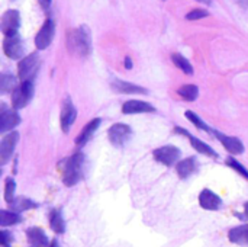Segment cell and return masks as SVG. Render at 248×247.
<instances>
[{
	"label": "cell",
	"instance_id": "cell-1",
	"mask_svg": "<svg viewBox=\"0 0 248 247\" xmlns=\"http://www.w3.org/2000/svg\"><path fill=\"white\" fill-rule=\"evenodd\" d=\"M67 48L78 57H89L92 52V36L87 25H81L67 32Z\"/></svg>",
	"mask_w": 248,
	"mask_h": 247
},
{
	"label": "cell",
	"instance_id": "cell-2",
	"mask_svg": "<svg viewBox=\"0 0 248 247\" xmlns=\"http://www.w3.org/2000/svg\"><path fill=\"white\" fill-rule=\"evenodd\" d=\"M83 163H84V156L81 153H74L62 163L61 170H62V182L65 186H74L81 181Z\"/></svg>",
	"mask_w": 248,
	"mask_h": 247
},
{
	"label": "cell",
	"instance_id": "cell-3",
	"mask_svg": "<svg viewBox=\"0 0 248 247\" xmlns=\"http://www.w3.org/2000/svg\"><path fill=\"white\" fill-rule=\"evenodd\" d=\"M41 66L39 55L36 52L29 54L23 57L17 64V76L22 82H33V77L36 76Z\"/></svg>",
	"mask_w": 248,
	"mask_h": 247
},
{
	"label": "cell",
	"instance_id": "cell-4",
	"mask_svg": "<svg viewBox=\"0 0 248 247\" xmlns=\"http://www.w3.org/2000/svg\"><path fill=\"white\" fill-rule=\"evenodd\" d=\"M33 95V82H22L17 84V87L12 93V106L13 109H22L25 108Z\"/></svg>",
	"mask_w": 248,
	"mask_h": 247
},
{
	"label": "cell",
	"instance_id": "cell-5",
	"mask_svg": "<svg viewBox=\"0 0 248 247\" xmlns=\"http://www.w3.org/2000/svg\"><path fill=\"white\" fill-rule=\"evenodd\" d=\"M20 26V15L17 10H6L0 20V29L4 33V36H13L17 35V29Z\"/></svg>",
	"mask_w": 248,
	"mask_h": 247
},
{
	"label": "cell",
	"instance_id": "cell-6",
	"mask_svg": "<svg viewBox=\"0 0 248 247\" xmlns=\"http://www.w3.org/2000/svg\"><path fill=\"white\" fill-rule=\"evenodd\" d=\"M132 135V130L126 124H115L109 128L108 137L112 146L115 147H122L125 146Z\"/></svg>",
	"mask_w": 248,
	"mask_h": 247
},
{
	"label": "cell",
	"instance_id": "cell-7",
	"mask_svg": "<svg viewBox=\"0 0 248 247\" xmlns=\"http://www.w3.org/2000/svg\"><path fill=\"white\" fill-rule=\"evenodd\" d=\"M180 150L174 146H163L157 150H154L153 156H154V160L170 167L173 165H176L180 159Z\"/></svg>",
	"mask_w": 248,
	"mask_h": 247
},
{
	"label": "cell",
	"instance_id": "cell-8",
	"mask_svg": "<svg viewBox=\"0 0 248 247\" xmlns=\"http://www.w3.org/2000/svg\"><path fill=\"white\" fill-rule=\"evenodd\" d=\"M17 141H19L17 131H12L1 138V143H0V165L1 166L6 165L12 159L13 151L17 146Z\"/></svg>",
	"mask_w": 248,
	"mask_h": 247
},
{
	"label": "cell",
	"instance_id": "cell-9",
	"mask_svg": "<svg viewBox=\"0 0 248 247\" xmlns=\"http://www.w3.org/2000/svg\"><path fill=\"white\" fill-rule=\"evenodd\" d=\"M55 35V23L52 19H46L39 32L35 36V45L38 49H45L51 45Z\"/></svg>",
	"mask_w": 248,
	"mask_h": 247
},
{
	"label": "cell",
	"instance_id": "cell-10",
	"mask_svg": "<svg viewBox=\"0 0 248 247\" xmlns=\"http://www.w3.org/2000/svg\"><path fill=\"white\" fill-rule=\"evenodd\" d=\"M23 44L19 35L4 36L3 39V51L12 60H22L23 57Z\"/></svg>",
	"mask_w": 248,
	"mask_h": 247
},
{
	"label": "cell",
	"instance_id": "cell-11",
	"mask_svg": "<svg viewBox=\"0 0 248 247\" xmlns=\"http://www.w3.org/2000/svg\"><path fill=\"white\" fill-rule=\"evenodd\" d=\"M76 118H77V111H76L71 99L70 98H65L64 102H62V106H61V115H60L61 130L64 132H68V130L74 124Z\"/></svg>",
	"mask_w": 248,
	"mask_h": 247
},
{
	"label": "cell",
	"instance_id": "cell-12",
	"mask_svg": "<svg viewBox=\"0 0 248 247\" xmlns=\"http://www.w3.org/2000/svg\"><path fill=\"white\" fill-rule=\"evenodd\" d=\"M20 122V116L16 112V109H6V105H1V114H0V132H12L15 127H17Z\"/></svg>",
	"mask_w": 248,
	"mask_h": 247
},
{
	"label": "cell",
	"instance_id": "cell-13",
	"mask_svg": "<svg viewBox=\"0 0 248 247\" xmlns=\"http://www.w3.org/2000/svg\"><path fill=\"white\" fill-rule=\"evenodd\" d=\"M174 132H177V134H182V135H185V137H187L189 140H190V144H192V147L198 151V153H201V154H205V156H209V157H218V153L211 147V146H208L206 143H203V141H201V140H198L196 137H193L192 134H189L187 131H185L183 128H180V127H176L174 128Z\"/></svg>",
	"mask_w": 248,
	"mask_h": 247
},
{
	"label": "cell",
	"instance_id": "cell-14",
	"mask_svg": "<svg viewBox=\"0 0 248 247\" xmlns=\"http://www.w3.org/2000/svg\"><path fill=\"white\" fill-rule=\"evenodd\" d=\"M214 135L222 143V146L225 147V150H227L228 153H231L232 156H234V154H241V153H244V144L241 143L240 138L225 135V134H222V132H219V131H217V130L214 131Z\"/></svg>",
	"mask_w": 248,
	"mask_h": 247
},
{
	"label": "cell",
	"instance_id": "cell-15",
	"mask_svg": "<svg viewBox=\"0 0 248 247\" xmlns=\"http://www.w3.org/2000/svg\"><path fill=\"white\" fill-rule=\"evenodd\" d=\"M122 112L125 115H134V114H148V112H155V108L144 100H128L122 105Z\"/></svg>",
	"mask_w": 248,
	"mask_h": 247
},
{
	"label": "cell",
	"instance_id": "cell-16",
	"mask_svg": "<svg viewBox=\"0 0 248 247\" xmlns=\"http://www.w3.org/2000/svg\"><path fill=\"white\" fill-rule=\"evenodd\" d=\"M199 204H201V207H202L203 210L217 211V210L221 208L222 201H221V198H219L215 192H212V191H209V189H203V191L201 192V195H199Z\"/></svg>",
	"mask_w": 248,
	"mask_h": 247
},
{
	"label": "cell",
	"instance_id": "cell-17",
	"mask_svg": "<svg viewBox=\"0 0 248 247\" xmlns=\"http://www.w3.org/2000/svg\"><path fill=\"white\" fill-rule=\"evenodd\" d=\"M100 122H102V119H100V118H94V119H92L90 122H87V124H86V127L81 130V132L77 135V138H76V144H77L78 147L86 146V144L90 141V138L94 135V132L97 131V128L100 127Z\"/></svg>",
	"mask_w": 248,
	"mask_h": 247
},
{
	"label": "cell",
	"instance_id": "cell-18",
	"mask_svg": "<svg viewBox=\"0 0 248 247\" xmlns=\"http://www.w3.org/2000/svg\"><path fill=\"white\" fill-rule=\"evenodd\" d=\"M112 89L119 92V93H125V95H132V93H142V95H147L148 90L138 86V84H134V83H129V82H124V80H112L110 83Z\"/></svg>",
	"mask_w": 248,
	"mask_h": 247
},
{
	"label": "cell",
	"instance_id": "cell-19",
	"mask_svg": "<svg viewBox=\"0 0 248 247\" xmlns=\"http://www.w3.org/2000/svg\"><path fill=\"white\" fill-rule=\"evenodd\" d=\"M198 169V160L196 157H187L182 162H179L176 165V172L182 179L189 178L190 175H193Z\"/></svg>",
	"mask_w": 248,
	"mask_h": 247
},
{
	"label": "cell",
	"instance_id": "cell-20",
	"mask_svg": "<svg viewBox=\"0 0 248 247\" xmlns=\"http://www.w3.org/2000/svg\"><path fill=\"white\" fill-rule=\"evenodd\" d=\"M228 239L231 243L238 246H248V224H243L238 227H234L228 233Z\"/></svg>",
	"mask_w": 248,
	"mask_h": 247
},
{
	"label": "cell",
	"instance_id": "cell-21",
	"mask_svg": "<svg viewBox=\"0 0 248 247\" xmlns=\"http://www.w3.org/2000/svg\"><path fill=\"white\" fill-rule=\"evenodd\" d=\"M49 226H51L52 231L57 233V234H62L65 231V223H64V218H62V215H61V213L58 210L51 211V214H49Z\"/></svg>",
	"mask_w": 248,
	"mask_h": 247
},
{
	"label": "cell",
	"instance_id": "cell-22",
	"mask_svg": "<svg viewBox=\"0 0 248 247\" xmlns=\"http://www.w3.org/2000/svg\"><path fill=\"white\" fill-rule=\"evenodd\" d=\"M171 61H173L174 66H177L183 73H186V74H189V76L193 74V67H192L190 61H189L186 57H183L182 54H179V52L171 54Z\"/></svg>",
	"mask_w": 248,
	"mask_h": 247
},
{
	"label": "cell",
	"instance_id": "cell-23",
	"mask_svg": "<svg viewBox=\"0 0 248 247\" xmlns=\"http://www.w3.org/2000/svg\"><path fill=\"white\" fill-rule=\"evenodd\" d=\"M177 93H179V96H180L182 99H185V100H187V102H193V100H196L198 96H199V89H198V86H195V84H185V86H182V87L177 90Z\"/></svg>",
	"mask_w": 248,
	"mask_h": 247
},
{
	"label": "cell",
	"instance_id": "cell-24",
	"mask_svg": "<svg viewBox=\"0 0 248 247\" xmlns=\"http://www.w3.org/2000/svg\"><path fill=\"white\" fill-rule=\"evenodd\" d=\"M185 116L198 128V130H202V131H205V132H208V134H214V131L215 130H212L209 125H206L203 121H202V118L199 116V115H196L193 111H186V114H185Z\"/></svg>",
	"mask_w": 248,
	"mask_h": 247
},
{
	"label": "cell",
	"instance_id": "cell-25",
	"mask_svg": "<svg viewBox=\"0 0 248 247\" xmlns=\"http://www.w3.org/2000/svg\"><path fill=\"white\" fill-rule=\"evenodd\" d=\"M22 221V217L19 213L15 211H9V210H3L1 211V221L0 224L3 227H9V226H16Z\"/></svg>",
	"mask_w": 248,
	"mask_h": 247
},
{
	"label": "cell",
	"instance_id": "cell-26",
	"mask_svg": "<svg viewBox=\"0 0 248 247\" xmlns=\"http://www.w3.org/2000/svg\"><path fill=\"white\" fill-rule=\"evenodd\" d=\"M17 87L16 84V77L12 74H1L0 77V90L1 93H13V90Z\"/></svg>",
	"mask_w": 248,
	"mask_h": 247
},
{
	"label": "cell",
	"instance_id": "cell-27",
	"mask_svg": "<svg viewBox=\"0 0 248 247\" xmlns=\"http://www.w3.org/2000/svg\"><path fill=\"white\" fill-rule=\"evenodd\" d=\"M10 207H12V210L15 211V213H22V211H28V210H31V208H36V204L35 202H32L29 198H16L12 204H10Z\"/></svg>",
	"mask_w": 248,
	"mask_h": 247
},
{
	"label": "cell",
	"instance_id": "cell-28",
	"mask_svg": "<svg viewBox=\"0 0 248 247\" xmlns=\"http://www.w3.org/2000/svg\"><path fill=\"white\" fill-rule=\"evenodd\" d=\"M15 189H16V183L12 178H7L4 181V201L10 205L16 198H15Z\"/></svg>",
	"mask_w": 248,
	"mask_h": 247
},
{
	"label": "cell",
	"instance_id": "cell-29",
	"mask_svg": "<svg viewBox=\"0 0 248 247\" xmlns=\"http://www.w3.org/2000/svg\"><path fill=\"white\" fill-rule=\"evenodd\" d=\"M227 165L231 167V169H234L237 173H240L244 179H247L248 181V170L244 167V165H241L238 160H235L234 157H228L227 159Z\"/></svg>",
	"mask_w": 248,
	"mask_h": 247
},
{
	"label": "cell",
	"instance_id": "cell-30",
	"mask_svg": "<svg viewBox=\"0 0 248 247\" xmlns=\"http://www.w3.org/2000/svg\"><path fill=\"white\" fill-rule=\"evenodd\" d=\"M209 15L208 10H203V9H193L192 12H189L186 15V19L187 20H198V19H202V17H206Z\"/></svg>",
	"mask_w": 248,
	"mask_h": 247
},
{
	"label": "cell",
	"instance_id": "cell-31",
	"mask_svg": "<svg viewBox=\"0 0 248 247\" xmlns=\"http://www.w3.org/2000/svg\"><path fill=\"white\" fill-rule=\"evenodd\" d=\"M10 242H12V237L7 231H4V230L0 231V245H1V247H7Z\"/></svg>",
	"mask_w": 248,
	"mask_h": 247
},
{
	"label": "cell",
	"instance_id": "cell-32",
	"mask_svg": "<svg viewBox=\"0 0 248 247\" xmlns=\"http://www.w3.org/2000/svg\"><path fill=\"white\" fill-rule=\"evenodd\" d=\"M39 1V4L44 7V9H48L49 6H51V0H38Z\"/></svg>",
	"mask_w": 248,
	"mask_h": 247
},
{
	"label": "cell",
	"instance_id": "cell-33",
	"mask_svg": "<svg viewBox=\"0 0 248 247\" xmlns=\"http://www.w3.org/2000/svg\"><path fill=\"white\" fill-rule=\"evenodd\" d=\"M243 9H246V10H248V0H235Z\"/></svg>",
	"mask_w": 248,
	"mask_h": 247
},
{
	"label": "cell",
	"instance_id": "cell-34",
	"mask_svg": "<svg viewBox=\"0 0 248 247\" xmlns=\"http://www.w3.org/2000/svg\"><path fill=\"white\" fill-rule=\"evenodd\" d=\"M125 67H126V68H129V70L132 68V60H131L129 57H126V58H125Z\"/></svg>",
	"mask_w": 248,
	"mask_h": 247
},
{
	"label": "cell",
	"instance_id": "cell-35",
	"mask_svg": "<svg viewBox=\"0 0 248 247\" xmlns=\"http://www.w3.org/2000/svg\"><path fill=\"white\" fill-rule=\"evenodd\" d=\"M198 1H201V3H203V4H208V6L212 3V0H198Z\"/></svg>",
	"mask_w": 248,
	"mask_h": 247
},
{
	"label": "cell",
	"instance_id": "cell-36",
	"mask_svg": "<svg viewBox=\"0 0 248 247\" xmlns=\"http://www.w3.org/2000/svg\"><path fill=\"white\" fill-rule=\"evenodd\" d=\"M49 247H60V246H58L57 240H52V242H51V245H49Z\"/></svg>",
	"mask_w": 248,
	"mask_h": 247
},
{
	"label": "cell",
	"instance_id": "cell-37",
	"mask_svg": "<svg viewBox=\"0 0 248 247\" xmlns=\"http://www.w3.org/2000/svg\"><path fill=\"white\" fill-rule=\"evenodd\" d=\"M244 210H246V214H247V217H248V202H246V205H244Z\"/></svg>",
	"mask_w": 248,
	"mask_h": 247
},
{
	"label": "cell",
	"instance_id": "cell-38",
	"mask_svg": "<svg viewBox=\"0 0 248 247\" xmlns=\"http://www.w3.org/2000/svg\"><path fill=\"white\" fill-rule=\"evenodd\" d=\"M7 247H10V246H7Z\"/></svg>",
	"mask_w": 248,
	"mask_h": 247
}]
</instances>
